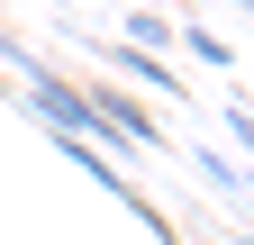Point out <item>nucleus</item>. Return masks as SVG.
I'll use <instances>...</instances> for the list:
<instances>
[{
    "label": "nucleus",
    "mask_w": 254,
    "mask_h": 245,
    "mask_svg": "<svg viewBox=\"0 0 254 245\" xmlns=\"http://www.w3.org/2000/svg\"><path fill=\"white\" fill-rule=\"evenodd\" d=\"M100 64H109L118 82H136V91H154V100H182V73H173V55H145V46H109Z\"/></svg>",
    "instance_id": "obj_1"
},
{
    "label": "nucleus",
    "mask_w": 254,
    "mask_h": 245,
    "mask_svg": "<svg viewBox=\"0 0 254 245\" xmlns=\"http://www.w3.org/2000/svg\"><path fill=\"white\" fill-rule=\"evenodd\" d=\"M173 37H182L190 55H200V64H236V46H227V37H218V27H173Z\"/></svg>",
    "instance_id": "obj_2"
},
{
    "label": "nucleus",
    "mask_w": 254,
    "mask_h": 245,
    "mask_svg": "<svg viewBox=\"0 0 254 245\" xmlns=\"http://www.w3.org/2000/svg\"><path fill=\"white\" fill-rule=\"evenodd\" d=\"M127 37H136L145 55H164V46H173V18H164V9H136V18H127Z\"/></svg>",
    "instance_id": "obj_3"
},
{
    "label": "nucleus",
    "mask_w": 254,
    "mask_h": 245,
    "mask_svg": "<svg viewBox=\"0 0 254 245\" xmlns=\"http://www.w3.org/2000/svg\"><path fill=\"white\" fill-rule=\"evenodd\" d=\"M227 136L245 145V164H254V109H245V100H227Z\"/></svg>",
    "instance_id": "obj_4"
}]
</instances>
